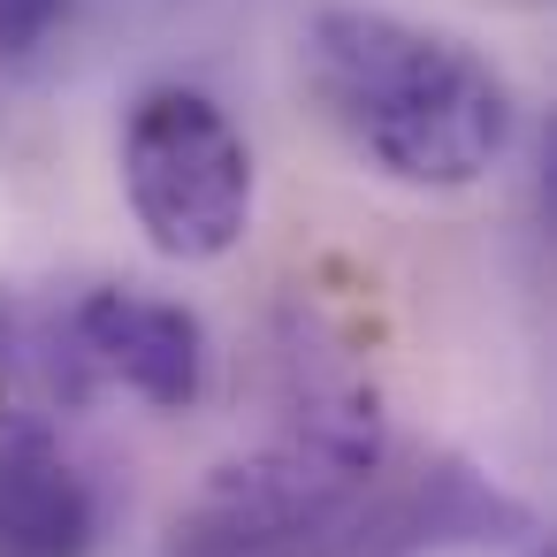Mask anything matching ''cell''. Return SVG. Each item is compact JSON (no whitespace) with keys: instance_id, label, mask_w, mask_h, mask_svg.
<instances>
[{"instance_id":"obj_1","label":"cell","mask_w":557,"mask_h":557,"mask_svg":"<svg viewBox=\"0 0 557 557\" xmlns=\"http://www.w3.org/2000/svg\"><path fill=\"white\" fill-rule=\"evenodd\" d=\"M306 85L351 161L405 191L481 184L519 131L511 85L488 54L389 9H321L306 24Z\"/></svg>"},{"instance_id":"obj_2","label":"cell","mask_w":557,"mask_h":557,"mask_svg":"<svg viewBox=\"0 0 557 557\" xmlns=\"http://www.w3.org/2000/svg\"><path fill=\"white\" fill-rule=\"evenodd\" d=\"M123 199L161 260L207 268L252 230V146L222 100L153 85L123 123Z\"/></svg>"},{"instance_id":"obj_3","label":"cell","mask_w":557,"mask_h":557,"mask_svg":"<svg viewBox=\"0 0 557 557\" xmlns=\"http://www.w3.org/2000/svg\"><path fill=\"white\" fill-rule=\"evenodd\" d=\"M367 481L313 466L290 443L230 458L176 511V557H336L359 534Z\"/></svg>"},{"instance_id":"obj_4","label":"cell","mask_w":557,"mask_h":557,"mask_svg":"<svg viewBox=\"0 0 557 557\" xmlns=\"http://www.w3.org/2000/svg\"><path fill=\"white\" fill-rule=\"evenodd\" d=\"M62 344H70V367H77L85 389L115 382V389L146 397L153 412H191L207 397V329L176 298L100 283L70 306Z\"/></svg>"},{"instance_id":"obj_5","label":"cell","mask_w":557,"mask_h":557,"mask_svg":"<svg viewBox=\"0 0 557 557\" xmlns=\"http://www.w3.org/2000/svg\"><path fill=\"white\" fill-rule=\"evenodd\" d=\"M100 488L62 435L0 405V557H92Z\"/></svg>"},{"instance_id":"obj_6","label":"cell","mask_w":557,"mask_h":557,"mask_svg":"<svg viewBox=\"0 0 557 557\" xmlns=\"http://www.w3.org/2000/svg\"><path fill=\"white\" fill-rule=\"evenodd\" d=\"M519 534H527V511L466 466L420 473V488L382 511V549L389 557H420V549H450V542L488 549V542H519Z\"/></svg>"},{"instance_id":"obj_7","label":"cell","mask_w":557,"mask_h":557,"mask_svg":"<svg viewBox=\"0 0 557 557\" xmlns=\"http://www.w3.org/2000/svg\"><path fill=\"white\" fill-rule=\"evenodd\" d=\"M62 16H70V0H0V62L32 54Z\"/></svg>"}]
</instances>
